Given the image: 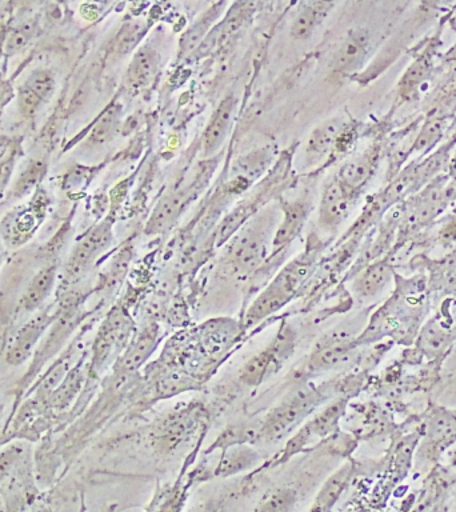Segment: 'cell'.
<instances>
[{
  "instance_id": "obj_7",
  "label": "cell",
  "mask_w": 456,
  "mask_h": 512,
  "mask_svg": "<svg viewBox=\"0 0 456 512\" xmlns=\"http://www.w3.org/2000/svg\"><path fill=\"white\" fill-rule=\"evenodd\" d=\"M42 192V190L36 191L30 202L14 208L4 216L0 223V236L7 247L22 246L38 230L47 210L46 195Z\"/></svg>"
},
{
  "instance_id": "obj_14",
  "label": "cell",
  "mask_w": 456,
  "mask_h": 512,
  "mask_svg": "<svg viewBox=\"0 0 456 512\" xmlns=\"http://www.w3.org/2000/svg\"><path fill=\"white\" fill-rule=\"evenodd\" d=\"M351 351L350 339L344 338L342 334H328L316 343L304 371L307 374H319V372L331 370L340 363L346 362Z\"/></svg>"
},
{
  "instance_id": "obj_27",
  "label": "cell",
  "mask_w": 456,
  "mask_h": 512,
  "mask_svg": "<svg viewBox=\"0 0 456 512\" xmlns=\"http://www.w3.org/2000/svg\"><path fill=\"white\" fill-rule=\"evenodd\" d=\"M352 467L350 464H344L335 474L326 480L323 487L320 488L318 495L312 506L311 512H331L332 507L338 502L340 495L346 490L348 482L351 479Z\"/></svg>"
},
{
  "instance_id": "obj_6",
  "label": "cell",
  "mask_w": 456,
  "mask_h": 512,
  "mask_svg": "<svg viewBox=\"0 0 456 512\" xmlns=\"http://www.w3.org/2000/svg\"><path fill=\"white\" fill-rule=\"evenodd\" d=\"M112 240V224L104 222L88 231L78 240L63 268L66 284L78 283L91 270L96 259L107 250Z\"/></svg>"
},
{
  "instance_id": "obj_13",
  "label": "cell",
  "mask_w": 456,
  "mask_h": 512,
  "mask_svg": "<svg viewBox=\"0 0 456 512\" xmlns=\"http://www.w3.org/2000/svg\"><path fill=\"white\" fill-rule=\"evenodd\" d=\"M254 3H236L227 12L226 18L222 22L216 24L214 28L207 35V38L200 44L195 54L208 55L212 52L219 50L220 47L226 46L230 42L232 36L238 34L247 20L251 18L254 12Z\"/></svg>"
},
{
  "instance_id": "obj_25",
  "label": "cell",
  "mask_w": 456,
  "mask_h": 512,
  "mask_svg": "<svg viewBox=\"0 0 456 512\" xmlns=\"http://www.w3.org/2000/svg\"><path fill=\"white\" fill-rule=\"evenodd\" d=\"M376 159H378V156H376L375 150L356 156V158L344 164L342 171H340V183L350 191L359 190L374 174Z\"/></svg>"
},
{
  "instance_id": "obj_21",
  "label": "cell",
  "mask_w": 456,
  "mask_h": 512,
  "mask_svg": "<svg viewBox=\"0 0 456 512\" xmlns=\"http://www.w3.org/2000/svg\"><path fill=\"white\" fill-rule=\"evenodd\" d=\"M159 56L150 46L139 48L127 70V84L131 88L148 86L158 72Z\"/></svg>"
},
{
  "instance_id": "obj_23",
  "label": "cell",
  "mask_w": 456,
  "mask_h": 512,
  "mask_svg": "<svg viewBox=\"0 0 456 512\" xmlns=\"http://www.w3.org/2000/svg\"><path fill=\"white\" fill-rule=\"evenodd\" d=\"M224 6H226V3L214 4V6L208 8L206 12H203V14L196 19V22L188 28L186 34L180 39V52H182V54H191V52L198 50L200 44L203 43V40L207 38V35L210 34V31L214 28L216 20L222 15Z\"/></svg>"
},
{
  "instance_id": "obj_38",
  "label": "cell",
  "mask_w": 456,
  "mask_h": 512,
  "mask_svg": "<svg viewBox=\"0 0 456 512\" xmlns=\"http://www.w3.org/2000/svg\"><path fill=\"white\" fill-rule=\"evenodd\" d=\"M248 212H250V207H240L238 210L232 212L230 216H227V219L224 220L222 226L219 228V243L224 242L231 234H234L240 224L246 220Z\"/></svg>"
},
{
  "instance_id": "obj_40",
  "label": "cell",
  "mask_w": 456,
  "mask_h": 512,
  "mask_svg": "<svg viewBox=\"0 0 456 512\" xmlns=\"http://www.w3.org/2000/svg\"><path fill=\"white\" fill-rule=\"evenodd\" d=\"M191 512H224L223 500L210 499L206 502L200 503Z\"/></svg>"
},
{
  "instance_id": "obj_32",
  "label": "cell",
  "mask_w": 456,
  "mask_h": 512,
  "mask_svg": "<svg viewBox=\"0 0 456 512\" xmlns=\"http://www.w3.org/2000/svg\"><path fill=\"white\" fill-rule=\"evenodd\" d=\"M84 383V372L82 370V364H78V366L71 368L66 375V378L63 379V382L59 384L58 388L54 392H51V395L48 396V402H50V406L54 408H62L67 407L68 404L71 403V400L74 399V396L78 394L80 387Z\"/></svg>"
},
{
  "instance_id": "obj_2",
  "label": "cell",
  "mask_w": 456,
  "mask_h": 512,
  "mask_svg": "<svg viewBox=\"0 0 456 512\" xmlns=\"http://www.w3.org/2000/svg\"><path fill=\"white\" fill-rule=\"evenodd\" d=\"M319 387L304 386L288 395L260 419V440L276 442L295 430L322 402Z\"/></svg>"
},
{
  "instance_id": "obj_29",
  "label": "cell",
  "mask_w": 456,
  "mask_h": 512,
  "mask_svg": "<svg viewBox=\"0 0 456 512\" xmlns=\"http://www.w3.org/2000/svg\"><path fill=\"white\" fill-rule=\"evenodd\" d=\"M47 166L43 159H30L19 171L11 187V196L23 199L39 190V183L46 175Z\"/></svg>"
},
{
  "instance_id": "obj_16",
  "label": "cell",
  "mask_w": 456,
  "mask_h": 512,
  "mask_svg": "<svg viewBox=\"0 0 456 512\" xmlns=\"http://www.w3.org/2000/svg\"><path fill=\"white\" fill-rule=\"evenodd\" d=\"M236 100L234 96H226L211 116L203 135L204 156L214 155L222 147L230 132L232 119H234Z\"/></svg>"
},
{
  "instance_id": "obj_28",
  "label": "cell",
  "mask_w": 456,
  "mask_h": 512,
  "mask_svg": "<svg viewBox=\"0 0 456 512\" xmlns=\"http://www.w3.org/2000/svg\"><path fill=\"white\" fill-rule=\"evenodd\" d=\"M308 215V206L304 202H291L284 207V220L274 239V251L287 246L303 227Z\"/></svg>"
},
{
  "instance_id": "obj_36",
  "label": "cell",
  "mask_w": 456,
  "mask_h": 512,
  "mask_svg": "<svg viewBox=\"0 0 456 512\" xmlns=\"http://www.w3.org/2000/svg\"><path fill=\"white\" fill-rule=\"evenodd\" d=\"M26 452L27 447L23 443L8 444L0 451V486L14 474Z\"/></svg>"
},
{
  "instance_id": "obj_8",
  "label": "cell",
  "mask_w": 456,
  "mask_h": 512,
  "mask_svg": "<svg viewBox=\"0 0 456 512\" xmlns=\"http://www.w3.org/2000/svg\"><path fill=\"white\" fill-rule=\"evenodd\" d=\"M130 320L120 310H114L100 326L96 335L88 372L98 375L110 360L123 350L130 338Z\"/></svg>"
},
{
  "instance_id": "obj_31",
  "label": "cell",
  "mask_w": 456,
  "mask_h": 512,
  "mask_svg": "<svg viewBox=\"0 0 456 512\" xmlns=\"http://www.w3.org/2000/svg\"><path fill=\"white\" fill-rule=\"evenodd\" d=\"M298 503V492L292 487H278L270 490L252 512H294Z\"/></svg>"
},
{
  "instance_id": "obj_39",
  "label": "cell",
  "mask_w": 456,
  "mask_h": 512,
  "mask_svg": "<svg viewBox=\"0 0 456 512\" xmlns=\"http://www.w3.org/2000/svg\"><path fill=\"white\" fill-rule=\"evenodd\" d=\"M140 32H142V27H140L139 24H130V26L122 32V38H120L118 44L119 52H122L124 55V52L130 51L131 47H134L135 43L138 42Z\"/></svg>"
},
{
  "instance_id": "obj_20",
  "label": "cell",
  "mask_w": 456,
  "mask_h": 512,
  "mask_svg": "<svg viewBox=\"0 0 456 512\" xmlns=\"http://www.w3.org/2000/svg\"><path fill=\"white\" fill-rule=\"evenodd\" d=\"M346 131L343 120L334 119L316 128L308 139L306 152L311 160L326 158L336 148L340 138Z\"/></svg>"
},
{
  "instance_id": "obj_17",
  "label": "cell",
  "mask_w": 456,
  "mask_h": 512,
  "mask_svg": "<svg viewBox=\"0 0 456 512\" xmlns=\"http://www.w3.org/2000/svg\"><path fill=\"white\" fill-rule=\"evenodd\" d=\"M58 270V264L51 262L32 276L22 298H20V307L24 312H35L43 306L54 290L56 280H58Z\"/></svg>"
},
{
  "instance_id": "obj_3",
  "label": "cell",
  "mask_w": 456,
  "mask_h": 512,
  "mask_svg": "<svg viewBox=\"0 0 456 512\" xmlns=\"http://www.w3.org/2000/svg\"><path fill=\"white\" fill-rule=\"evenodd\" d=\"M203 419V408L198 403L186 404L168 412L152 428V447L163 455L174 454L194 439Z\"/></svg>"
},
{
  "instance_id": "obj_12",
  "label": "cell",
  "mask_w": 456,
  "mask_h": 512,
  "mask_svg": "<svg viewBox=\"0 0 456 512\" xmlns=\"http://www.w3.org/2000/svg\"><path fill=\"white\" fill-rule=\"evenodd\" d=\"M267 246L263 236L246 232L236 238L227 250V263L238 275H250L262 266L266 259Z\"/></svg>"
},
{
  "instance_id": "obj_35",
  "label": "cell",
  "mask_w": 456,
  "mask_h": 512,
  "mask_svg": "<svg viewBox=\"0 0 456 512\" xmlns=\"http://www.w3.org/2000/svg\"><path fill=\"white\" fill-rule=\"evenodd\" d=\"M120 114H122L120 106H112L107 111H104V114L96 122L95 127L92 128L90 135L92 142L104 143L112 139V136L118 131Z\"/></svg>"
},
{
  "instance_id": "obj_11",
  "label": "cell",
  "mask_w": 456,
  "mask_h": 512,
  "mask_svg": "<svg viewBox=\"0 0 456 512\" xmlns=\"http://www.w3.org/2000/svg\"><path fill=\"white\" fill-rule=\"evenodd\" d=\"M56 79L48 68H35L19 87L18 107L24 118H35L55 94Z\"/></svg>"
},
{
  "instance_id": "obj_34",
  "label": "cell",
  "mask_w": 456,
  "mask_h": 512,
  "mask_svg": "<svg viewBox=\"0 0 456 512\" xmlns=\"http://www.w3.org/2000/svg\"><path fill=\"white\" fill-rule=\"evenodd\" d=\"M36 35V24L34 20H23L16 24L8 32L7 39L4 40L3 51L6 55H16L30 46Z\"/></svg>"
},
{
  "instance_id": "obj_18",
  "label": "cell",
  "mask_w": 456,
  "mask_h": 512,
  "mask_svg": "<svg viewBox=\"0 0 456 512\" xmlns=\"http://www.w3.org/2000/svg\"><path fill=\"white\" fill-rule=\"evenodd\" d=\"M352 191L340 182H334L324 191L320 203L319 222L322 226H338L346 218L351 207Z\"/></svg>"
},
{
  "instance_id": "obj_15",
  "label": "cell",
  "mask_w": 456,
  "mask_h": 512,
  "mask_svg": "<svg viewBox=\"0 0 456 512\" xmlns=\"http://www.w3.org/2000/svg\"><path fill=\"white\" fill-rule=\"evenodd\" d=\"M370 43V34L363 28L348 32L332 60L334 70L342 74L355 71L367 58Z\"/></svg>"
},
{
  "instance_id": "obj_30",
  "label": "cell",
  "mask_w": 456,
  "mask_h": 512,
  "mask_svg": "<svg viewBox=\"0 0 456 512\" xmlns=\"http://www.w3.org/2000/svg\"><path fill=\"white\" fill-rule=\"evenodd\" d=\"M390 279V267H387L384 263L372 264V266L367 267L366 270L356 278L354 290L359 296L368 298V296L378 294L380 290H383L386 284L390 282Z\"/></svg>"
},
{
  "instance_id": "obj_1",
  "label": "cell",
  "mask_w": 456,
  "mask_h": 512,
  "mask_svg": "<svg viewBox=\"0 0 456 512\" xmlns=\"http://www.w3.org/2000/svg\"><path fill=\"white\" fill-rule=\"evenodd\" d=\"M312 266H314V255L311 254L300 255L294 262L287 264L248 308L244 318L246 327H254L267 316L286 306L303 286Z\"/></svg>"
},
{
  "instance_id": "obj_5",
  "label": "cell",
  "mask_w": 456,
  "mask_h": 512,
  "mask_svg": "<svg viewBox=\"0 0 456 512\" xmlns=\"http://www.w3.org/2000/svg\"><path fill=\"white\" fill-rule=\"evenodd\" d=\"M295 344V332L292 328L288 326L280 328L274 339L244 364L240 371V380L246 386H259L266 382L294 355Z\"/></svg>"
},
{
  "instance_id": "obj_42",
  "label": "cell",
  "mask_w": 456,
  "mask_h": 512,
  "mask_svg": "<svg viewBox=\"0 0 456 512\" xmlns=\"http://www.w3.org/2000/svg\"><path fill=\"white\" fill-rule=\"evenodd\" d=\"M3 414H4V404L2 402H0V422H2Z\"/></svg>"
},
{
  "instance_id": "obj_10",
  "label": "cell",
  "mask_w": 456,
  "mask_h": 512,
  "mask_svg": "<svg viewBox=\"0 0 456 512\" xmlns=\"http://www.w3.org/2000/svg\"><path fill=\"white\" fill-rule=\"evenodd\" d=\"M56 311L58 308L54 311L39 312L12 335L4 352V358L10 366H20L34 356L43 336L55 320Z\"/></svg>"
},
{
  "instance_id": "obj_43",
  "label": "cell",
  "mask_w": 456,
  "mask_h": 512,
  "mask_svg": "<svg viewBox=\"0 0 456 512\" xmlns=\"http://www.w3.org/2000/svg\"><path fill=\"white\" fill-rule=\"evenodd\" d=\"M3 258H4L3 248H2V246H0V267H2Z\"/></svg>"
},
{
  "instance_id": "obj_33",
  "label": "cell",
  "mask_w": 456,
  "mask_h": 512,
  "mask_svg": "<svg viewBox=\"0 0 456 512\" xmlns=\"http://www.w3.org/2000/svg\"><path fill=\"white\" fill-rule=\"evenodd\" d=\"M187 499V487L182 484L163 487L156 492L147 512H182Z\"/></svg>"
},
{
  "instance_id": "obj_9",
  "label": "cell",
  "mask_w": 456,
  "mask_h": 512,
  "mask_svg": "<svg viewBox=\"0 0 456 512\" xmlns=\"http://www.w3.org/2000/svg\"><path fill=\"white\" fill-rule=\"evenodd\" d=\"M346 402L336 400L328 404L326 408L308 419L302 427L296 431V434L288 440L286 448L279 456V462H284L291 455L298 454L304 447L310 446L316 440L326 438L338 426L339 419L342 418Z\"/></svg>"
},
{
  "instance_id": "obj_22",
  "label": "cell",
  "mask_w": 456,
  "mask_h": 512,
  "mask_svg": "<svg viewBox=\"0 0 456 512\" xmlns=\"http://www.w3.org/2000/svg\"><path fill=\"white\" fill-rule=\"evenodd\" d=\"M332 7L334 3L331 2L303 3L291 24V35L295 39H307L327 18Z\"/></svg>"
},
{
  "instance_id": "obj_4",
  "label": "cell",
  "mask_w": 456,
  "mask_h": 512,
  "mask_svg": "<svg viewBox=\"0 0 456 512\" xmlns=\"http://www.w3.org/2000/svg\"><path fill=\"white\" fill-rule=\"evenodd\" d=\"M80 319H82V315H80V300L78 296H66L60 302L54 322L48 328L46 335L43 336L42 342L39 344L38 350L32 356L30 370L27 371V375L23 379L24 383H30V380L36 374H39L40 368L58 354L63 344L74 334Z\"/></svg>"
},
{
  "instance_id": "obj_41",
  "label": "cell",
  "mask_w": 456,
  "mask_h": 512,
  "mask_svg": "<svg viewBox=\"0 0 456 512\" xmlns=\"http://www.w3.org/2000/svg\"><path fill=\"white\" fill-rule=\"evenodd\" d=\"M0 512H14L10 507L7 506V503L4 502L3 499H0Z\"/></svg>"
},
{
  "instance_id": "obj_24",
  "label": "cell",
  "mask_w": 456,
  "mask_h": 512,
  "mask_svg": "<svg viewBox=\"0 0 456 512\" xmlns=\"http://www.w3.org/2000/svg\"><path fill=\"white\" fill-rule=\"evenodd\" d=\"M259 460L258 452L250 447V444L234 446L224 450L222 458L215 467V476L226 478L247 471Z\"/></svg>"
},
{
  "instance_id": "obj_26",
  "label": "cell",
  "mask_w": 456,
  "mask_h": 512,
  "mask_svg": "<svg viewBox=\"0 0 456 512\" xmlns=\"http://www.w3.org/2000/svg\"><path fill=\"white\" fill-rule=\"evenodd\" d=\"M187 196L186 190L171 192L170 195H167L152 212L147 232L152 234V232L164 231L171 227L182 212L184 204L187 202Z\"/></svg>"
},
{
  "instance_id": "obj_37",
  "label": "cell",
  "mask_w": 456,
  "mask_h": 512,
  "mask_svg": "<svg viewBox=\"0 0 456 512\" xmlns=\"http://www.w3.org/2000/svg\"><path fill=\"white\" fill-rule=\"evenodd\" d=\"M16 154H18L16 148H7L0 155V198H2L4 191L7 190L8 184L11 182V176L14 174Z\"/></svg>"
},
{
  "instance_id": "obj_19",
  "label": "cell",
  "mask_w": 456,
  "mask_h": 512,
  "mask_svg": "<svg viewBox=\"0 0 456 512\" xmlns=\"http://www.w3.org/2000/svg\"><path fill=\"white\" fill-rule=\"evenodd\" d=\"M158 343V331L154 327L140 331L138 336L132 340L119 360L120 374H134L138 368L143 366Z\"/></svg>"
}]
</instances>
